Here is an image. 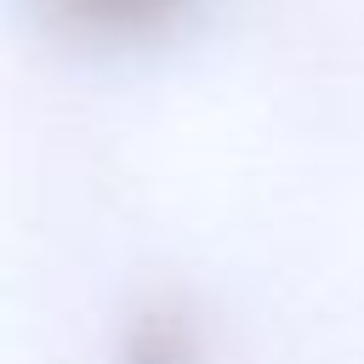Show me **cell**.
Here are the masks:
<instances>
[{
  "label": "cell",
  "instance_id": "cell-1",
  "mask_svg": "<svg viewBox=\"0 0 364 364\" xmlns=\"http://www.w3.org/2000/svg\"><path fill=\"white\" fill-rule=\"evenodd\" d=\"M46 17L85 46H148L165 40L193 0H40Z\"/></svg>",
  "mask_w": 364,
  "mask_h": 364
}]
</instances>
